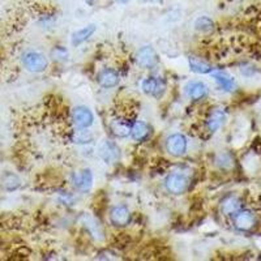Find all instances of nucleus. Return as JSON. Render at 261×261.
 <instances>
[{
	"label": "nucleus",
	"instance_id": "obj_1",
	"mask_svg": "<svg viewBox=\"0 0 261 261\" xmlns=\"http://www.w3.org/2000/svg\"><path fill=\"white\" fill-rule=\"evenodd\" d=\"M22 64L30 72H43L47 68V59L43 54L37 51H28L22 55Z\"/></svg>",
	"mask_w": 261,
	"mask_h": 261
},
{
	"label": "nucleus",
	"instance_id": "obj_2",
	"mask_svg": "<svg viewBox=\"0 0 261 261\" xmlns=\"http://www.w3.org/2000/svg\"><path fill=\"white\" fill-rule=\"evenodd\" d=\"M136 60L139 63L140 67H144V68H153L158 64L160 62V58H158L157 53L153 47L150 46H145L141 47L137 54H136Z\"/></svg>",
	"mask_w": 261,
	"mask_h": 261
},
{
	"label": "nucleus",
	"instance_id": "obj_3",
	"mask_svg": "<svg viewBox=\"0 0 261 261\" xmlns=\"http://www.w3.org/2000/svg\"><path fill=\"white\" fill-rule=\"evenodd\" d=\"M141 88L146 94L160 98L166 90V82L161 77H148L141 82Z\"/></svg>",
	"mask_w": 261,
	"mask_h": 261
},
{
	"label": "nucleus",
	"instance_id": "obj_4",
	"mask_svg": "<svg viewBox=\"0 0 261 261\" xmlns=\"http://www.w3.org/2000/svg\"><path fill=\"white\" fill-rule=\"evenodd\" d=\"M166 188L167 191L174 193V195H180L187 189L188 186V179L182 174H170L166 178Z\"/></svg>",
	"mask_w": 261,
	"mask_h": 261
},
{
	"label": "nucleus",
	"instance_id": "obj_5",
	"mask_svg": "<svg viewBox=\"0 0 261 261\" xmlns=\"http://www.w3.org/2000/svg\"><path fill=\"white\" fill-rule=\"evenodd\" d=\"M166 149L170 154L176 155V157L184 154L187 150V139L180 133L171 135L166 141Z\"/></svg>",
	"mask_w": 261,
	"mask_h": 261
},
{
	"label": "nucleus",
	"instance_id": "obj_6",
	"mask_svg": "<svg viewBox=\"0 0 261 261\" xmlns=\"http://www.w3.org/2000/svg\"><path fill=\"white\" fill-rule=\"evenodd\" d=\"M99 157L106 162V164H114L120 158V150L117 145L111 141H103L99 145Z\"/></svg>",
	"mask_w": 261,
	"mask_h": 261
},
{
	"label": "nucleus",
	"instance_id": "obj_7",
	"mask_svg": "<svg viewBox=\"0 0 261 261\" xmlns=\"http://www.w3.org/2000/svg\"><path fill=\"white\" fill-rule=\"evenodd\" d=\"M72 182L79 191L88 192L91 188V184H93V174L89 169L77 171L72 175Z\"/></svg>",
	"mask_w": 261,
	"mask_h": 261
},
{
	"label": "nucleus",
	"instance_id": "obj_8",
	"mask_svg": "<svg viewBox=\"0 0 261 261\" xmlns=\"http://www.w3.org/2000/svg\"><path fill=\"white\" fill-rule=\"evenodd\" d=\"M72 119L75 122V124L80 128H88L93 124V120H94V117L91 111L89 110L88 107H77L75 109L72 113Z\"/></svg>",
	"mask_w": 261,
	"mask_h": 261
},
{
	"label": "nucleus",
	"instance_id": "obj_9",
	"mask_svg": "<svg viewBox=\"0 0 261 261\" xmlns=\"http://www.w3.org/2000/svg\"><path fill=\"white\" fill-rule=\"evenodd\" d=\"M131 220V213L126 206H114L110 212L111 224L115 226H126Z\"/></svg>",
	"mask_w": 261,
	"mask_h": 261
},
{
	"label": "nucleus",
	"instance_id": "obj_10",
	"mask_svg": "<svg viewBox=\"0 0 261 261\" xmlns=\"http://www.w3.org/2000/svg\"><path fill=\"white\" fill-rule=\"evenodd\" d=\"M186 93L189 98L198 101L206 97L208 94V86L201 81H191L186 85Z\"/></svg>",
	"mask_w": 261,
	"mask_h": 261
},
{
	"label": "nucleus",
	"instance_id": "obj_11",
	"mask_svg": "<svg viewBox=\"0 0 261 261\" xmlns=\"http://www.w3.org/2000/svg\"><path fill=\"white\" fill-rule=\"evenodd\" d=\"M256 218L255 216L248 211L238 212L235 217V226L239 230L243 231H247V230H251L252 227L255 226Z\"/></svg>",
	"mask_w": 261,
	"mask_h": 261
},
{
	"label": "nucleus",
	"instance_id": "obj_12",
	"mask_svg": "<svg viewBox=\"0 0 261 261\" xmlns=\"http://www.w3.org/2000/svg\"><path fill=\"white\" fill-rule=\"evenodd\" d=\"M98 82L103 88H114L119 84V75L111 68H107L98 75Z\"/></svg>",
	"mask_w": 261,
	"mask_h": 261
},
{
	"label": "nucleus",
	"instance_id": "obj_13",
	"mask_svg": "<svg viewBox=\"0 0 261 261\" xmlns=\"http://www.w3.org/2000/svg\"><path fill=\"white\" fill-rule=\"evenodd\" d=\"M226 119V114L222 109H214L208 118V129L211 132H216L222 127Z\"/></svg>",
	"mask_w": 261,
	"mask_h": 261
},
{
	"label": "nucleus",
	"instance_id": "obj_14",
	"mask_svg": "<svg viewBox=\"0 0 261 261\" xmlns=\"http://www.w3.org/2000/svg\"><path fill=\"white\" fill-rule=\"evenodd\" d=\"M131 127L132 126L127 120L123 119H114L110 123L111 132L118 137H127L128 135H131Z\"/></svg>",
	"mask_w": 261,
	"mask_h": 261
},
{
	"label": "nucleus",
	"instance_id": "obj_15",
	"mask_svg": "<svg viewBox=\"0 0 261 261\" xmlns=\"http://www.w3.org/2000/svg\"><path fill=\"white\" fill-rule=\"evenodd\" d=\"M150 135V127L144 122H136L132 127H131V136L136 141H142L148 136Z\"/></svg>",
	"mask_w": 261,
	"mask_h": 261
},
{
	"label": "nucleus",
	"instance_id": "obj_16",
	"mask_svg": "<svg viewBox=\"0 0 261 261\" xmlns=\"http://www.w3.org/2000/svg\"><path fill=\"white\" fill-rule=\"evenodd\" d=\"M95 26L94 25H88L85 28L80 29L77 32L73 33L72 35V44L73 46H79V44L84 43L85 41H88L91 35L94 34Z\"/></svg>",
	"mask_w": 261,
	"mask_h": 261
},
{
	"label": "nucleus",
	"instance_id": "obj_17",
	"mask_svg": "<svg viewBox=\"0 0 261 261\" xmlns=\"http://www.w3.org/2000/svg\"><path fill=\"white\" fill-rule=\"evenodd\" d=\"M214 80L218 82V85L226 91H233L236 88V84L234 79L230 75L225 72H216L213 75Z\"/></svg>",
	"mask_w": 261,
	"mask_h": 261
},
{
	"label": "nucleus",
	"instance_id": "obj_18",
	"mask_svg": "<svg viewBox=\"0 0 261 261\" xmlns=\"http://www.w3.org/2000/svg\"><path fill=\"white\" fill-rule=\"evenodd\" d=\"M189 67L191 70L196 73H201V75H205V73H211L213 71V67L211 64L205 63L204 60L198 59V58L191 57L188 59Z\"/></svg>",
	"mask_w": 261,
	"mask_h": 261
},
{
	"label": "nucleus",
	"instance_id": "obj_19",
	"mask_svg": "<svg viewBox=\"0 0 261 261\" xmlns=\"http://www.w3.org/2000/svg\"><path fill=\"white\" fill-rule=\"evenodd\" d=\"M222 213L225 216H233V214H236L240 209V201L235 197H229L226 198L224 202H222Z\"/></svg>",
	"mask_w": 261,
	"mask_h": 261
},
{
	"label": "nucleus",
	"instance_id": "obj_20",
	"mask_svg": "<svg viewBox=\"0 0 261 261\" xmlns=\"http://www.w3.org/2000/svg\"><path fill=\"white\" fill-rule=\"evenodd\" d=\"M91 139H93L91 133H89L86 129L80 128V127L79 129H76L72 135V140L77 144H88V142L91 141Z\"/></svg>",
	"mask_w": 261,
	"mask_h": 261
},
{
	"label": "nucleus",
	"instance_id": "obj_21",
	"mask_svg": "<svg viewBox=\"0 0 261 261\" xmlns=\"http://www.w3.org/2000/svg\"><path fill=\"white\" fill-rule=\"evenodd\" d=\"M3 187L7 191H15L20 187V179L15 174H6L3 176Z\"/></svg>",
	"mask_w": 261,
	"mask_h": 261
},
{
	"label": "nucleus",
	"instance_id": "obj_22",
	"mask_svg": "<svg viewBox=\"0 0 261 261\" xmlns=\"http://www.w3.org/2000/svg\"><path fill=\"white\" fill-rule=\"evenodd\" d=\"M195 28L197 29L198 32L208 33L213 30L214 24L211 19H208V17H198L195 22Z\"/></svg>",
	"mask_w": 261,
	"mask_h": 261
},
{
	"label": "nucleus",
	"instance_id": "obj_23",
	"mask_svg": "<svg viewBox=\"0 0 261 261\" xmlns=\"http://www.w3.org/2000/svg\"><path fill=\"white\" fill-rule=\"evenodd\" d=\"M119 3H127V2H129V0H118Z\"/></svg>",
	"mask_w": 261,
	"mask_h": 261
},
{
	"label": "nucleus",
	"instance_id": "obj_24",
	"mask_svg": "<svg viewBox=\"0 0 261 261\" xmlns=\"http://www.w3.org/2000/svg\"><path fill=\"white\" fill-rule=\"evenodd\" d=\"M150 2H155V0H150Z\"/></svg>",
	"mask_w": 261,
	"mask_h": 261
}]
</instances>
